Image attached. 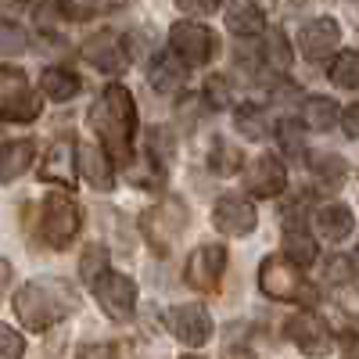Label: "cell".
<instances>
[{"label": "cell", "instance_id": "1", "mask_svg": "<svg viewBox=\"0 0 359 359\" xmlns=\"http://www.w3.org/2000/svg\"><path fill=\"white\" fill-rule=\"evenodd\" d=\"M90 126L97 130L101 147L111 155V162L126 165L133 162V137H137V104L123 83H108L101 101L90 108Z\"/></svg>", "mask_w": 359, "mask_h": 359}, {"label": "cell", "instance_id": "2", "mask_svg": "<svg viewBox=\"0 0 359 359\" xmlns=\"http://www.w3.org/2000/svg\"><path fill=\"white\" fill-rule=\"evenodd\" d=\"M76 306H79V294L62 277H36L15 291V316L29 331H47L57 320L76 313Z\"/></svg>", "mask_w": 359, "mask_h": 359}, {"label": "cell", "instance_id": "3", "mask_svg": "<svg viewBox=\"0 0 359 359\" xmlns=\"http://www.w3.org/2000/svg\"><path fill=\"white\" fill-rule=\"evenodd\" d=\"M259 287L262 294L277 298V302H298V306H313L316 302V287L302 280V273H298V266L287 262V259H262L259 266Z\"/></svg>", "mask_w": 359, "mask_h": 359}, {"label": "cell", "instance_id": "4", "mask_svg": "<svg viewBox=\"0 0 359 359\" xmlns=\"http://www.w3.org/2000/svg\"><path fill=\"white\" fill-rule=\"evenodd\" d=\"M187 226V205L180 198H162L158 205H151L147 212L140 216V230L147 237V245H151L158 255H169L172 245L180 241V233Z\"/></svg>", "mask_w": 359, "mask_h": 359}, {"label": "cell", "instance_id": "5", "mask_svg": "<svg viewBox=\"0 0 359 359\" xmlns=\"http://www.w3.org/2000/svg\"><path fill=\"white\" fill-rule=\"evenodd\" d=\"M43 101L29 90V79L15 65H0V123H33Z\"/></svg>", "mask_w": 359, "mask_h": 359}, {"label": "cell", "instance_id": "6", "mask_svg": "<svg viewBox=\"0 0 359 359\" xmlns=\"http://www.w3.org/2000/svg\"><path fill=\"white\" fill-rule=\"evenodd\" d=\"M40 233L50 248H69L72 237L79 233V208L69 194H47L40 212Z\"/></svg>", "mask_w": 359, "mask_h": 359}, {"label": "cell", "instance_id": "7", "mask_svg": "<svg viewBox=\"0 0 359 359\" xmlns=\"http://www.w3.org/2000/svg\"><path fill=\"white\" fill-rule=\"evenodd\" d=\"M169 47L187 69H198V65H208L216 57L219 40L212 36V29H205L198 22H176L169 29Z\"/></svg>", "mask_w": 359, "mask_h": 359}, {"label": "cell", "instance_id": "8", "mask_svg": "<svg viewBox=\"0 0 359 359\" xmlns=\"http://www.w3.org/2000/svg\"><path fill=\"white\" fill-rule=\"evenodd\" d=\"M94 298H97V306L104 309V316L108 320H130L133 316V309H137V284L130 280V277H123V273H101L97 280H94Z\"/></svg>", "mask_w": 359, "mask_h": 359}, {"label": "cell", "instance_id": "9", "mask_svg": "<svg viewBox=\"0 0 359 359\" xmlns=\"http://www.w3.org/2000/svg\"><path fill=\"white\" fill-rule=\"evenodd\" d=\"M226 269V248L223 245H201L191 252L187 266H184V280L194 287V291H216L219 287V277Z\"/></svg>", "mask_w": 359, "mask_h": 359}, {"label": "cell", "instance_id": "10", "mask_svg": "<svg viewBox=\"0 0 359 359\" xmlns=\"http://www.w3.org/2000/svg\"><path fill=\"white\" fill-rule=\"evenodd\" d=\"M165 323L176 341H184L187 348H201L208 341V334H212V320H208V313L201 306H172L165 313Z\"/></svg>", "mask_w": 359, "mask_h": 359}, {"label": "cell", "instance_id": "11", "mask_svg": "<svg viewBox=\"0 0 359 359\" xmlns=\"http://www.w3.org/2000/svg\"><path fill=\"white\" fill-rule=\"evenodd\" d=\"M76 162H79V144L72 137H57L47 155H43V165H40V180L47 184H62V187H76Z\"/></svg>", "mask_w": 359, "mask_h": 359}, {"label": "cell", "instance_id": "12", "mask_svg": "<svg viewBox=\"0 0 359 359\" xmlns=\"http://www.w3.org/2000/svg\"><path fill=\"white\" fill-rule=\"evenodd\" d=\"M287 338L302 348V352H309V355H323V352H331V327H327L316 313H309V309H302V313H294L291 320H287Z\"/></svg>", "mask_w": 359, "mask_h": 359}, {"label": "cell", "instance_id": "13", "mask_svg": "<svg viewBox=\"0 0 359 359\" xmlns=\"http://www.w3.org/2000/svg\"><path fill=\"white\" fill-rule=\"evenodd\" d=\"M341 43V25L334 18H313L302 25L298 33V50H302L306 62H323L331 57V50H338Z\"/></svg>", "mask_w": 359, "mask_h": 359}, {"label": "cell", "instance_id": "14", "mask_svg": "<svg viewBox=\"0 0 359 359\" xmlns=\"http://www.w3.org/2000/svg\"><path fill=\"white\" fill-rule=\"evenodd\" d=\"M287 187V169L277 155H259L245 172V191L255 198H277Z\"/></svg>", "mask_w": 359, "mask_h": 359}, {"label": "cell", "instance_id": "15", "mask_svg": "<svg viewBox=\"0 0 359 359\" xmlns=\"http://www.w3.org/2000/svg\"><path fill=\"white\" fill-rule=\"evenodd\" d=\"M212 223H216V230L226 233V237H245V233L255 230L259 216H255L252 201L237 198V194H226V198H219V201L212 205Z\"/></svg>", "mask_w": 359, "mask_h": 359}, {"label": "cell", "instance_id": "16", "mask_svg": "<svg viewBox=\"0 0 359 359\" xmlns=\"http://www.w3.org/2000/svg\"><path fill=\"white\" fill-rule=\"evenodd\" d=\"M83 57L97 72H108V76H118L126 69V50H123V40L115 33H97L83 43Z\"/></svg>", "mask_w": 359, "mask_h": 359}, {"label": "cell", "instance_id": "17", "mask_svg": "<svg viewBox=\"0 0 359 359\" xmlns=\"http://www.w3.org/2000/svg\"><path fill=\"white\" fill-rule=\"evenodd\" d=\"M79 165H83V176L90 180V187H97V191H111V184H115L111 155L104 151L101 144H83V147H79Z\"/></svg>", "mask_w": 359, "mask_h": 359}, {"label": "cell", "instance_id": "18", "mask_svg": "<svg viewBox=\"0 0 359 359\" xmlns=\"http://www.w3.org/2000/svg\"><path fill=\"white\" fill-rule=\"evenodd\" d=\"M226 25H230V33L233 36H241V40H252L262 33V8L255 4V0H230L226 4Z\"/></svg>", "mask_w": 359, "mask_h": 359}, {"label": "cell", "instance_id": "19", "mask_svg": "<svg viewBox=\"0 0 359 359\" xmlns=\"http://www.w3.org/2000/svg\"><path fill=\"white\" fill-rule=\"evenodd\" d=\"M33 155H36L33 140H11L0 147V184H11L15 176H22L33 165Z\"/></svg>", "mask_w": 359, "mask_h": 359}, {"label": "cell", "instance_id": "20", "mask_svg": "<svg viewBox=\"0 0 359 359\" xmlns=\"http://www.w3.org/2000/svg\"><path fill=\"white\" fill-rule=\"evenodd\" d=\"M187 79V69L184 62H180L176 54H158L151 69H147V83H151L155 90H162V94H169V90H180Z\"/></svg>", "mask_w": 359, "mask_h": 359}, {"label": "cell", "instance_id": "21", "mask_svg": "<svg viewBox=\"0 0 359 359\" xmlns=\"http://www.w3.org/2000/svg\"><path fill=\"white\" fill-rule=\"evenodd\" d=\"M316 230L327 237V241H345L352 233V212L345 205H323L316 212Z\"/></svg>", "mask_w": 359, "mask_h": 359}, {"label": "cell", "instance_id": "22", "mask_svg": "<svg viewBox=\"0 0 359 359\" xmlns=\"http://www.w3.org/2000/svg\"><path fill=\"white\" fill-rule=\"evenodd\" d=\"M40 90H43L50 101H72L79 94V76L69 72V69H43Z\"/></svg>", "mask_w": 359, "mask_h": 359}, {"label": "cell", "instance_id": "23", "mask_svg": "<svg viewBox=\"0 0 359 359\" xmlns=\"http://www.w3.org/2000/svg\"><path fill=\"white\" fill-rule=\"evenodd\" d=\"M284 259L294 262L298 269H306L316 262V241L306 230H284Z\"/></svg>", "mask_w": 359, "mask_h": 359}, {"label": "cell", "instance_id": "24", "mask_svg": "<svg viewBox=\"0 0 359 359\" xmlns=\"http://www.w3.org/2000/svg\"><path fill=\"white\" fill-rule=\"evenodd\" d=\"M302 123L309 126V130H331L334 123H338V104L331 101V97H309L306 104H302Z\"/></svg>", "mask_w": 359, "mask_h": 359}, {"label": "cell", "instance_id": "25", "mask_svg": "<svg viewBox=\"0 0 359 359\" xmlns=\"http://www.w3.org/2000/svg\"><path fill=\"white\" fill-rule=\"evenodd\" d=\"M208 162H212V172H216V176H233L237 169L245 165V155H241V147H237V144L216 140L212 151H208Z\"/></svg>", "mask_w": 359, "mask_h": 359}, {"label": "cell", "instance_id": "26", "mask_svg": "<svg viewBox=\"0 0 359 359\" xmlns=\"http://www.w3.org/2000/svg\"><path fill=\"white\" fill-rule=\"evenodd\" d=\"M233 126L241 130L248 140H266V133H269V118L262 115L259 104H241V108L233 111Z\"/></svg>", "mask_w": 359, "mask_h": 359}, {"label": "cell", "instance_id": "27", "mask_svg": "<svg viewBox=\"0 0 359 359\" xmlns=\"http://www.w3.org/2000/svg\"><path fill=\"white\" fill-rule=\"evenodd\" d=\"M331 83L341 90H355L359 86V50H341L331 62Z\"/></svg>", "mask_w": 359, "mask_h": 359}, {"label": "cell", "instance_id": "28", "mask_svg": "<svg viewBox=\"0 0 359 359\" xmlns=\"http://www.w3.org/2000/svg\"><path fill=\"white\" fill-rule=\"evenodd\" d=\"M309 169L323 180V184H331V187H338L341 180H345V158H338V155H327V151H316V155H309Z\"/></svg>", "mask_w": 359, "mask_h": 359}, {"label": "cell", "instance_id": "29", "mask_svg": "<svg viewBox=\"0 0 359 359\" xmlns=\"http://www.w3.org/2000/svg\"><path fill=\"white\" fill-rule=\"evenodd\" d=\"M101 273H108V248L104 245H90L79 259V277L94 284Z\"/></svg>", "mask_w": 359, "mask_h": 359}, {"label": "cell", "instance_id": "30", "mask_svg": "<svg viewBox=\"0 0 359 359\" xmlns=\"http://www.w3.org/2000/svg\"><path fill=\"white\" fill-rule=\"evenodd\" d=\"M130 184L147 187V191H158V187L165 184V172H162L151 158H144V162H130Z\"/></svg>", "mask_w": 359, "mask_h": 359}, {"label": "cell", "instance_id": "31", "mask_svg": "<svg viewBox=\"0 0 359 359\" xmlns=\"http://www.w3.org/2000/svg\"><path fill=\"white\" fill-rule=\"evenodd\" d=\"M266 62L273 65V72H287L291 69V47H287V36L280 29H273L266 40Z\"/></svg>", "mask_w": 359, "mask_h": 359}, {"label": "cell", "instance_id": "32", "mask_svg": "<svg viewBox=\"0 0 359 359\" xmlns=\"http://www.w3.org/2000/svg\"><path fill=\"white\" fill-rule=\"evenodd\" d=\"M29 50V33L15 22H0V54H25Z\"/></svg>", "mask_w": 359, "mask_h": 359}, {"label": "cell", "instance_id": "33", "mask_svg": "<svg viewBox=\"0 0 359 359\" xmlns=\"http://www.w3.org/2000/svg\"><path fill=\"white\" fill-rule=\"evenodd\" d=\"M22 355H25V338L15 327L0 323V359H22Z\"/></svg>", "mask_w": 359, "mask_h": 359}, {"label": "cell", "instance_id": "34", "mask_svg": "<svg viewBox=\"0 0 359 359\" xmlns=\"http://www.w3.org/2000/svg\"><path fill=\"white\" fill-rule=\"evenodd\" d=\"M277 137H280V147H284L287 155H302V126H298L294 118L277 123Z\"/></svg>", "mask_w": 359, "mask_h": 359}, {"label": "cell", "instance_id": "35", "mask_svg": "<svg viewBox=\"0 0 359 359\" xmlns=\"http://www.w3.org/2000/svg\"><path fill=\"white\" fill-rule=\"evenodd\" d=\"M223 8V0H176V11L187 18H208Z\"/></svg>", "mask_w": 359, "mask_h": 359}, {"label": "cell", "instance_id": "36", "mask_svg": "<svg viewBox=\"0 0 359 359\" xmlns=\"http://www.w3.org/2000/svg\"><path fill=\"white\" fill-rule=\"evenodd\" d=\"M205 97H208L212 108H226L230 104V83H226V76H208L205 79Z\"/></svg>", "mask_w": 359, "mask_h": 359}, {"label": "cell", "instance_id": "37", "mask_svg": "<svg viewBox=\"0 0 359 359\" xmlns=\"http://www.w3.org/2000/svg\"><path fill=\"white\" fill-rule=\"evenodd\" d=\"M327 280H334V284H348L352 280V262L345 255H334L331 262H327Z\"/></svg>", "mask_w": 359, "mask_h": 359}, {"label": "cell", "instance_id": "38", "mask_svg": "<svg viewBox=\"0 0 359 359\" xmlns=\"http://www.w3.org/2000/svg\"><path fill=\"white\" fill-rule=\"evenodd\" d=\"M62 11H65L72 22L90 18V15H94V0H62Z\"/></svg>", "mask_w": 359, "mask_h": 359}, {"label": "cell", "instance_id": "39", "mask_svg": "<svg viewBox=\"0 0 359 359\" xmlns=\"http://www.w3.org/2000/svg\"><path fill=\"white\" fill-rule=\"evenodd\" d=\"M341 126H345V133H348V137H359V101H355V104H348V108L341 111Z\"/></svg>", "mask_w": 359, "mask_h": 359}, {"label": "cell", "instance_id": "40", "mask_svg": "<svg viewBox=\"0 0 359 359\" xmlns=\"http://www.w3.org/2000/svg\"><path fill=\"white\" fill-rule=\"evenodd\" d=\"M76 359H115V352L108 345H86V348H79Z\"/></svg>", "mask_w": 359, "mask_h": 359}, {"label": "cell", "instance_id": "41", "mask_svg": "<svg viewBox=\"0 0 359 359\" xmlns=\"http://www.w3.org/2000/svg\"><path fill=\"white\" fill-rule=\"evenodd\" d=\"M29 0H0V15H18Z\"/></svg>", "mask_w": 359, "mask_h": 359}, {"label": "cell", "instance_id": "42", "mask_svg": "<svg viewBox=\"0 0 359 359\" xmlns=\"http://www.w3.org/2000/svg\"><path fill=\"white\" fill-rule=\"evenodd\" d=\"M8 284H11V262L0 259V287H8Z\"/></svg>", "mask_w": 359, "mask_h": 359}, {"label": "cell", "instance_id": "43", "mask_svg": "<svg viewBox=\"0 0 359 359\" xmlns=\"http://www.w3.org/2000/svg\"><path fill=\"white\" fill-rule=\"evenodd\" d=\"M180 359H194V355H180Z\"/></svg>", "mask_w": 359, "mask_h": 359}]
</instances>
